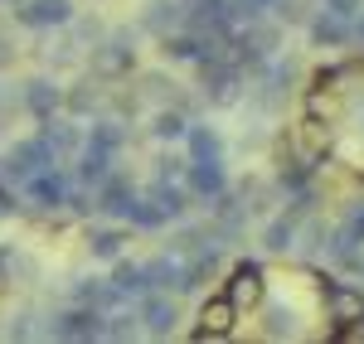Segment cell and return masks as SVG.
<instances>
[{
    "mask_svg": "<svg viewBox=\"0 0 364 344\" xmlns=\"http://www.w3.org/2000/svg\"><path fill=\"white\" fill-rule=\"evenodd\" d=\"M102 325H107V316L97 311V306H73V311H63V316H54V325H49V335L54 340H102Z\"/></svg>",
    "mask_w": 364,
    "mask_h": 344,
    "instance_id": "1",
    "label": "cell"
},
{
    "mask_svg": "<svg viewBox=\"0 0 364 344\" xmlns=\"http://www.w3.org/2000/svg\"><path fill=\"white\" fill-rule=\"evenodd\" d=\"M238 87H243V68H233L228 58H219V63H199V92H204L214 107L233 102Z\"/></svg>",
    "mask_w": 364,
    "mask_h": 344,
    "instance_id": "2",
    "label": "cell"
},
{
    "mask_svg": "<svg viewBox=\"0 0 364 344\" xmlns=\"http://www.w3.org/2000/svg\"><path fill=\"white\" fill-rule=\"evenodd\" d=\"M136 316H141V330H146V335L166 340V335H175V325H180V306L170 301V291H146Z\"/></svg>",
    "mask_w": 364,
    "mask_h": 344,
    "instance_id": "3",
    "label": "cell"
},
{
    "mask_svg": "<svg viewBox=\"0 0 364 344\" xmlns=\"http://www.w3.org/2000/svg\"><path fill=\"white\" fill-rule=\"evenodd\" d=\"M68 194H73V179L58 170V165H44V170L25 184V199L39 204V209H63V204H68Z\"/></svg>",
    "mask_w": 364,
    "mask_h": 344,
    "instance_id": "4",
    "label": "cell"
},
{
    "mask_svg": "<svg viewBox=\"0 0 364 344\" xmlns=\"http://www.w3.org/2000/svg\"><path fill=\"white\" fill-rule=\"evenodd\" d=\"M15 20H20L25 29L73 25V0H20V5H15Z\"/></svg>",
    "mask_w": 364,
    "mask_h": 344,
    "instance_id": "5",
    "label": "cell"
},
{
    "mask_svg": "<svg viewBox=\"0 0 364 344\" xmlns=\"http://www.w3.org/2000/svg\"><path fill=\"white\" fill-rule=\"evenodd\" d=\"M136 68V49L127 44V34H117L107 44H97L92 49V73L97 78H122V73H132Z\"/></svg>",
    "mask_w": 364,
    "mask_h": 344,
    "instance_id": "6",
    "label": "cell"
},
{
    "mask_svg": "<svg viewBox=\"0 0 364 344\" xmlns=\"http://www.w3.org/2000/svg\"><path fill=\"white\" fill-rule=\"evenodd\" d=\"M132 199H136V184H132L122 170H112L102 184H97V189H92L97 213H117V218H127V213H132Z\"/></svg>",
    "mask_w": 364,
    "mask_h": 344,
    "instance_id": "7",
    "label": "cell"
},
{
    "mask_svg": "<svg viewBox=\"0 0 364 344\" xmlns=\"http://www.w3.org/2000/svg\"><path fill=\"white\" fill-rule=\"evenodd\" d=\"M185 189H190L195 199H214V194H224V189H228L224 160H190V170H185Z\"/></svg>",
    "mask_w": 364,
    "mask_h": 344,
    "instance_id": "8",
    "label": "cell"
},
{
    "mask_svg": "<svg viewBox=\"0 0 364 344\" xmlns=\"http://www.w3.org/2000/svg\"><path fill=\"white\" fill-rule=\"evenodd\" d=\"M224 296L233 301V306H238V311L257 306V301H262V267H257V262H243V267H233V272H228Z\"/></svg>",
    "mask_w": 364,
    "mask_h": 344,
    "instance_id": "9",
    "label": "cell"
},
{
    "mask_svg": "<svg viewBox=\"0 0 364 344\" xmlns=\"http://www.w3.org/2000/svg\"><path fill=\"white\" fill-rule=\"evenodd\" d=\"M321 296H326V311H331L336 320H355V325H364V291L360 287H350V282H326Z\"/></svg>",
    "mask_w": 364,
    "mask_h": 344,
    "instance_id": "10",
    "label": "cell"
},
{
    "mask_svg": "<svg viewBox=\"0 0 364 344\" xmlns=\"http://www.w3.org/2000/svg\"><path fill=\"white\" fill-rule=\"evenodd\" d=\"M63 107V87L54 78H29L25 83V112L39 116V121H49V116Z\"/></svg>",
    "mask_w": 364,
    "mask_h": 344,
    "instance_id": "11",
    "label": "cell"
},
{
    "mask_svg": "<svg viewBox=\"0 0 364 344\" xmlns=\"http://www.w3.org/2000/svg\"><path fill=\"white\" fill-rule=\"evenodd\" d=\"M296 238H301V213L291 209V213H277V218L262 228V248H267L272 257H287V253L296 248Z\"/></svg>",
    "mask_w": 364,
    "mask_h": 344,
    "instance_id": "12",
    "label": "cell"
},
{
    "mask_svg": "<svg viewBox=\"0 0 364 344\" xmlns=\"http://www.w3.org/2000/svg\"><path fill=\"white\" fill-rule=\"evenodd\" d=\"M141 29H151V34L185 29V0H151V5L141 10Z\"/></svg>",
    "mask_w": 364,
    "mask_h": 344,
    "instance_id": "13",
    "label": "cell"
},
{
    "mask_svg": "<svg viewBox=\"0 0 364 344\" xmlns=\"http://www.w3.org/2000/svg\"><path fill=\"white\" fill-rule=\"evenodd\" d=\"M112 160H117L112 150H102V145L87 141V145H83V155H78V184H83V189H97V184L112 174Z\"/></svg>",
    "mask_w": 364,
    "mask_h": 344,
    "instance_id": "14",
    "label": "cell"
},
{
    "mask_svg": "<svg viewBox=\"0 0 364 344\" xmlns=\"http://www.w3.org/2000/svg\"><path fill=\"white\" fill-rule=\"evenodd\" d=\"M350 34H355V25L340 20V15H331V10H321V15L311 20V44H316V49H340Z\"/></svg>",
    "mask_w": 364,
    "mask_h": 344,
    "instance_id": "15",
    "label": "cell"
},
{
    "mask_svg": "<svg viewBox=\"0 0 364 344\" xmlns=\"http://www.w3.org/2000/svg\"><path fill=\"white\" fill-rule=\"evenodd\" d=\"M39 136L49 141V150H54V160H58V155H73V150H83V131H78V126H73L68 116H49Z\"/></svg>",
    "mask_w": 364,
    "mask_h": 344,
    "instance_id": "16",
    "label": "cell"
},
{
    "mask_svg": "<svg viewBox=\"0 0 364 344\" xmlns=\"http://www.w3.org/2000/svg\"><path fill=\"white\" fill-rule=\"evenodd\" d=\"M185 155H190V160H224V136H219L214 126H195V121H190V131H185Z\"/></svg>",
    "mask_w": 364,
    "mask_h": 344,
    "instance_id": "17",
    "label": "cell"
},
{
    "mask_svg": "<svg viewBox=\"0 0 364 344\" xmlns=\"http://www.w3.org/2000/svg\"><path fill=\"white\" fill-rule=\"evenodd\" d=\"M146 194H151V199L166 209V218H185V213H190V199H195V194H190L180 179H156Z\"/></svg>",
    "mask_w": 364,
    "mask_h": 344,
    "instance_id": "18",
    "label": "cell"
},
{
    "mask_svg": "<svg viewBox=\"0 0 364 344\" xmlns=\"http://www.w3.org/2000/svg\"><path fill=\"white\" fill-rule=\"evenodd\" d=\"M185 131H190V112H185V107H161V112L151 116V136H156V141H180L185 145Z\"/></svg>",
    "mask_w": 364,
    "mask_h": 344,
    "instance_id": "19",
    "label": "cell"
},
{
    "mask_svg": "<svg viewBox=\"0 0 364 344\" xmlns=\"http://www.w3.org/2000/svg\"><path fill=\"white\" fill-rule=\"evenodd\" d=\"M112 282H117V291H122V296H127V301H132V296H146V291H151V277H146V262H122L117 257V267H112Z\"/></svg>",
    "mask_w": 364,
    "mask_h": 344,
    "instance_id": "20",
    "label": "cell"
},
{
    "mask_svg": "<svg viewBox=\"0 0 364 344\" xmlns=\"http://www.w3.org/2000/svg\"><path fill=\"white\" fill-rule=\"evenodd\" d=\"M127 248V228H92L87 233V253L92 262H117Z\"/></svg>",
    "mask_w": 364,
    "mask_h": 344,
    "instance_id": "21",
    "label": "cell"
},
{
    "mask_svg": "<svg viewBox=\"0 0 364 344\" xmlns=\"http://www.w3.org/2000/svg\"><path fill=\"white\" fill-rule=\"evenodd\" d=\"M233 316H238V306L228 301V296H214V301H204V311H199V335H224L228 325H233Z\"/></svg>",
    "mask_w": 364,
    "mask_h": 344,
    "instance_id": "22",
    "label": "cell"
},
{
    "mask_svg": "<svg viewBox=\"0 0 364 344\" xmlns=\"http://www.w3.org/2000/svg\"><path fill=\"white\" fill-rule=\"evenodd\" d=\"M262 335H267V340L296 335V311H291V306H282V301H272V306L262 311Z\"/></svg>",
    "mask_w": 364,
    "mask_h": 344,
    "instance_id": "23",
    "label": "cell"
},
{
    "mask_svg": "<svg viewBox=\"0 0 364 344\" xmlns=\"http://www.w3.org/2000/svg\"><path fill=\"white\" fill-rule=\"evenodd\" d=\"M87 141L92 145H102V150H122V145H127V126H122V121H117V116H102V121H97V126H92V136H87Z\"/></svg>",
    "mask_w": 364,
    "mask_h": 344,
    "instance_id": "24",
    "label": "cell"
},
{
    "mask_svg": "<svg viewBox=\"0 0 364 344\" xmlns=\"http://www.w3.org/2000/svg\"><path fill=\"white\" fill-rule=\"evenodd\" d=\"M132 335H141V316L136 311H117V316H107L102 340H132Z\"/></svg>",
    "mask_w": 364,
    "mask_h": 344,
    "instance_id": "25",
    "label": "cell"
},
{
    "mask_svg": "<svg viewBox=\"0 0 364 344\" xmlns=\"http://www.w3.org/2000/svg\"><path fill=\"white\" fill-rule=\"evenodd\" d=\"M97 97H102V92H97L92 83H78L73 92H63V107H68V116H87L92 107H97Z\"/></svg>",
    "mask_w": 364,
    "mask_h": 344,
    "instance_id": "26",
    "label": "cell"
},
{
    "mask_svg": "<svg viewBox=\"0 0 364 344\" xmlns=\"http://www.w3.org/2000/svg\"><path fill=\"white\" fill-rule=\"evenodd\" d=\"M340 228L350 233L355 243H364V199H360V204H350V213H345V223H340Z\"/></svg>",
    "mask_w": 364,
    "mask_h": 344,
    "instance_id": "27",
    "label": "cell"
},
{
    "mask_svg": "<svg viewBox=\"0 0 364 344\" xmlns=\"http://www.w3.org/2000/svg\"><path fill=\"white\" fill-rule=\"evenodd\" d=\"M326 10H331V15H340V20H360L364 0H326Z\"/></svg>",
    "mask_w": 364,
    "mask_h": 344,
    "instance_id": "28",
    "label": "cell"
},
{
    "mask_svg": "<svg viewBox=\"0 0 364 344\" xmlns=\"http://www.w3.org/2000/svg\"><path fill=\"white\" fill-rule=\"evenodd\" d=\"M355 34H360V39H364V10H360V20H355Z\"/></svg>",
    "mask_w": 364,
    "mask_h": 344,
    "instance_id": "29",
    "label": "cell"
},
{
    "mask_svg": "<svg viewBox=\"0 0 364 344\" xmlns=\"http://www.w3.org/2000/svg\"><path fill=\"white\" fill-rule=\"evenodd\" d=\"M5 63H10V49H5V44H0V68H5Z\"/></svg>",
    "mask_w": 364,
    "mask_h": 344,
    "instance_id": "30",
    "label": "cell"
}]
</instances>
